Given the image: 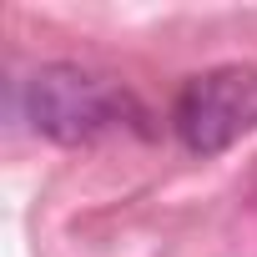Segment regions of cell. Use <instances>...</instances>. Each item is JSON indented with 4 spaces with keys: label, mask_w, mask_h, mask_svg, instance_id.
Masks as SVG:
<instances>
[{
    "label": "cell",
    "mask_w": 257,
    "mask_h": 257,
    "mask_svg": "<svg viewBox=\"0 0 257 257\" xmlns=\"http://www.w3.org/2000/svg\"><path fill=\"white\" fill-rule=\"evenodd\" d=\"M172 126L187 152L217 157L237 147L247 132H257V71L247 66H217L182 86L172 106Z\"/></svg>",
    "instance_id": "1"
},
{
    "label": "cell",
    "mask_w": 257,
    "mask_h": 257,
    "mask_svg": "<svg viewBox=\"0 0 257 257\" xmlns=\"http://www.w3.org/2000/svg\"><path fill=\"white\" fill-rule=\"evenodd\" d=\"M121 111L126 96L81 66H41L26 81V121L51 142H91L121 121Z\"/></svg>",
    "instance_id": "2"
}]
</instances>
